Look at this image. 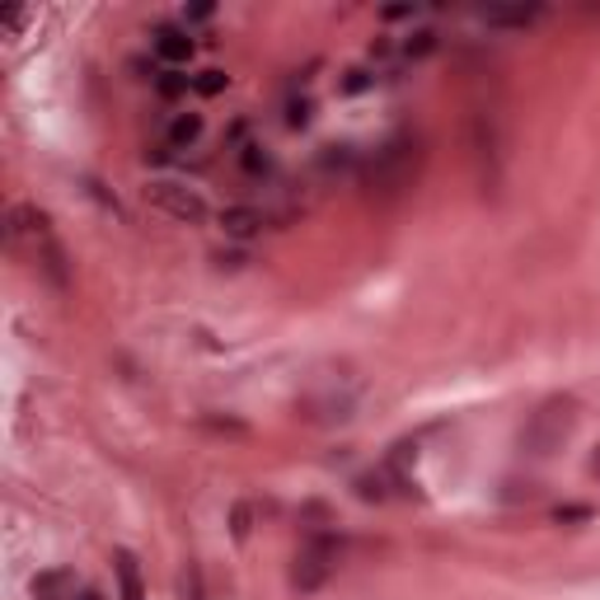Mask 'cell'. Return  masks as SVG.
<instances>
[{"label": "cell", "mask_w": 600, "mask_h": 600, "mask_svg": "<svg viewBox=\"0 0 600 600\" xmlns=\"http://www.w3.org/2000/svg\"><path fill=\"white\" fill-rule=\"evenodd\" d=\"M117 591L123 600H146V587H141V567L132 553H117Z\"/></svg>", "instance_id": "10"}, {"label": "cell", "mask_w": 600, "mask_h": 600, "mask_svg": "<svg viewBox=\"0 0 600 600\" xmlns=\"http://www.w3.org/2000/svg\"><path fill=\"white\" fill-rule=\"evenodd\" d=\"M545 20V10L539 5H516V10H484V24L488 28H530Z\"/></svg>", "instance_id": "9"}, {"label": "cell", "mask_w": 600, "mask_h": 600, "mask_svg": "<svg viewBox=\"0 0 600 600\" xmlns=\"http://www.w3.org/2000/svg\"><path fill=\"white\" fill-rule=\"evenodd\" d=\"M202 137V117L198 113H174L170 127H164V150H188Z\"/></svg>", "instance_id": "7"}, {"label": "cell", "mask_w": 600, "mask_h": 600, "mask_svg": "<svg viewBox=\"0 0 600 600\" xmlns=\"http://www.w3.org/2000/svg\"><path fill=\"white\" fill-rule=\"evenodd\" d=\"M212 14H216L212 5H188L184 10V24H202V20H212Z\"/></svg>", "instance_id": "17"}, {"label": "cell", "mask_w": 600, "mask_h": 600, "mask_svg": "<svg viewBox=\"0 0 600 600\" xmlns=\"http://www.w3.org/2000/svg\"><path fill=\"white\" fill-rule=\"evenodd\" d=\"M34 596L38 600H75V577L71 573H42L34 582Z\"/></svg>", "instance_id": "11"}, {"label": "cell", "mask_w": 600, "mask_h": 600, "mask_svg": "<svg viewBox=\"0 0 600 600\" xmlns=\"http://www.w3.org/2000/svg\"><path fill=\"white\" fill-rule=\"evenodd\" d=\"M221 230L230 235V239H253L263 230V216L253 212V207H225L221 212Z\"/></svg>", "instance_id": "8"}, {"label": "cell", "mask_w": 600, "mask_h": 600, "mask_svg": "<svg viewBox=\"0 0 600 600\" xmlns=\"http://www.w3.org/2000/svg\"><path fill=\"white\" fill-rule=\"evenodd\" d=\"M192 89H198V95H221V89H225V75H221V71H202L198 80H192Z\"/></svg>", "instance_id": "16"}, {"label": "cell", "mask_w": 600, "mask_h": 600, "mask_svg": "<svg viewBox=\"0 0 600 600\" xmlns=\"http://www.w3.org/2000/svg\"><path fill=\"white\" fill-rule=\"evenodd\" d=\"M334 567H338V539H334V535H310L305 545H300V553H296L291 587H296L300 596L320 591L324 582L334 577Z\"/></svg>", "instance_id": "4"}, {"label": "cell", "mask_w": 600, "mask_h": 600, "mask_svg": "<svg viewBox=\"0 0 600 600\" xmlns=\"http://www.w3.org/2000/svg\"><path fill=\"white\" fill-rule=\"evenodd\" d=\"M432 48H437V34H409V42H403V57L417 62V57H427Z\"/></svg>", "instance_id": "14"}, {"label": "cell", "mask_w": 600, "mask_h": 600, "mask_svg": "<svg viewBox=\"0 0 600 600\" xmlns=\"http://www.w3.org/2000/svg\"><path fill=\"white\" fill-rule=\"evenodd\" d=\"M146 202H150V207H160L164 216L184 221V225L207 221V198H202L198 188L178 184V178H150V184H146Z\"/></svg>", "instance_id": "5"}, {"label": "cell", "mask_w": 600, "mask_h": 600, "mask_svg": "<svg viewBox=\"0 0 600 600\" xmlns=\"http://www.w3.org/2000/svg\"><path fill=\"white\" fill-rule=\"evenodd\" d=\"M413 174H417V141L413 137H395L375 150V160H371V188L375 192L409 188Z\"/></svg>", "instance_id": "3"}, {"label": "cell", "mask_w": 600, "mask_h": 600, "mask_svg": "<svg viewBox=\"0 0 600 600\" xmlns=\"http://www.w3.org/2000/svg\"><path fill=\"white\" fill-rule=\"evenodd\" d=\"M324 170H352V146H324Z\"/></svg>", "instance_id": "15"}, {"label": "cell", "mask_w": 600, "mask_h": 600, "mask_svg": "<svg viewBox=\"0 0 600 600\" xmlns=\"http://www.w3.org/2000/svg\"><path fill=\"white\" fill-rule=\"evenodd\" d=\"M573 427H577V403L573 399H549L530 413V423H525V432H521V446L545 460V455H553V450L567 446Z\"/></svg>", "instance_id": "2"}, {"label": "cell", "mask_w": 600, "mask_h": 600, "mask_svg": "<svg viewBox=\"0 0 600 600\" xmlns=\"http://www.w3.org/2000/svg\"><path fill=\"white\" fill-rule=\"evenodd\" d=\"M239 155V170H245L249 178H263V174H273V155H267V150L259 146V141H245L235 150Z\"/></svg>", "instance_id": "12"}, {"label": "cell", "mask_w": 600, "mask_h": 600, "mask_svg": "<svg viewBox=\"0 0 600 600\" xmlns=\"http://www.w3.org/2000/svg\"><path fill=\"white\" fill-rule=\"evenodd\" d=\"M24 24H28V10H10V14H5V28H10V34H20Z\"/></svg>", "instance_id": "18"}, {"label": "cell", "mask_w": 600, "mask_h": 600, "mask_svg": "<svg viewBox=\"0 0 600 600\" xmlns=\"http://www.w3.org/2000/svg\"><path fill=\"white\" fill-rule=\"evenodd\" d=\"M591 474H600V450H596V455H591Z\"/></svg>", "instance_id": "19"}, {"label": "cell", "mask_w": 600, "mask_h": 600, "mask_svg": "<svg viewBox=\"0 0 600 600\" xmlns=\"http://www.w3.org/2000/svg\"><path fill=\"white\" fill-rule=\"evenodd\" d=\"M160 95L164 99H178V95H188V89H192V80H188V75L184 71H160Z\"/></svg>", "instance_id": "13"}, {"label": "cell", "mask_w": 600, "mask_h": 600, "mask_svg": "<svg viewBox=\"0 0 600 600\" xmlns=\"http://www.w3.org/2000/svg\"><path fill=\"white\" fill-rule=\"evenodd\" d=\"M150 48H155V57L170 71H178L192 57V48H198V42H192V34H188V24H160L155 34H150Z\"/></svg>", "instance_id": "6"}, {"label": "cell", "mask_w": 600, "mask_h": 600, "mask_svg": "<svg viewBox=\"0 0 600 600\" xmlns=\"http://www.w3.org/2000/svg\"><path fill=\"white\" fill-rule=\"evenodd\" d=\"M10 245L34 253L38 273L48 277L52 287H66V249L57 245V230H52L48 212H38V207H28V202L14 207L10 212Z\"/></svg>", "instance_id": "1"}]
</instances>
